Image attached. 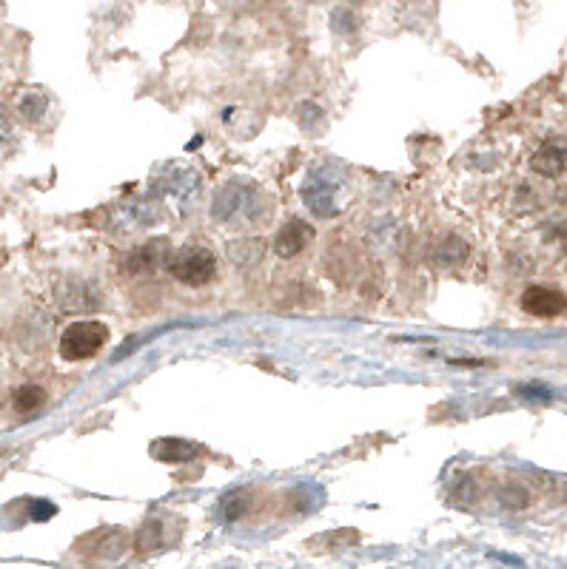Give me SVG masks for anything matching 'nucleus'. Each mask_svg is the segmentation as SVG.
Wrapping results in <instances>:
<instances>
[{
	"label": "nucleus",
	"instance_id": "nucleus-11",
	"mask_svg": "<svg viewBox=\"0 0 567 569\" xmlns=\"http://www.w3.org/2000/svg\"><path fill=\"white\" fill-rule=\"evenodd\" d=\"M46 404V390L38 385H20L15 393H12V407L18 410V413H35Z\"/></svg>",
	"mask_w": 567,
	"mask_h": 569
},
{
	"label": "nucleus",
	"instance_id": "nucleus-10",
	"mask_svg": "<svg viewBox=\"0 0 567 569\" xmlns=\"http://www.w3.org/2000/svg\"><path fill=\"white\" fill-rule=\"evenodd\" d=\"M265 254V242L263 239H240V242H231L228 245V259L234 265H243V268H251L257 265Z\"/></svg>",
	"mask_w": 567,
	"mask_h": 569
},
{
	"label": "nucleus",
	"instance_id": "nucleus-12",
	"mask_svg": "<svg viewBox=\"0 0 567 569\" xmlns=\"http://www.w3.org/2000/svg\"><path fill=\"white\" fill-rule=\"evenodd\" d=\"M499 504L508 507V510H525L530 504V493L522 484H508V487H502V493H499Z\"/></svg>",
	"mask_w": 567,
	"mask_h": 569
},
{
	"label": "nucleus",
	"instance_id": "nucleus-1",
	"mask_svg": "<svg viewBox=\"0 0 567 569\" xmlns=\"http://www.w3.org/2000/svg\"><path fill=\"white\" fill-rule=\"evenodd\" d=\"M109 342V328L106 322H97V319H80V322H72L63 336H60V359L66 362H86L100 353V348Z\"/></svg>",
	"mask_w": 567,
	"mask_h": 569
},
{
	"label": "nucleus",
	"instance_id": "nucleus-8",
	"mask_svg": "<svg viewBox=\"0 0 567 569\" xmlns=\"http://www.w3.org/2000/svg\"><path fill=\"white\" fill-rule=\"evenodd\" d=\"M169 257V239H152V242L134 248L132 257L126 259V274H146V271H154V268H160V265H169Z\"/></svg>",
	"mask_w": 567,
	"mask_h": 569
},
{
	"label": "nucleus",
	"instance_id": "nucleus-4",
	"mask_svg": "<svg viewBox=\"0 0 567 569\" xmlns=\"http://www.w3.org/2000/svg\"><path fill=\"white\" fill-rule=\"evenodd\" d=\"M303 200L317 217H334L340 211V183L314 174L303 185Z\"/></svg>",
	"mask_w": 567,
	"mask_h": 569
},
{
	"label": "nucleus",
	"instance_id": "nucleus-9",
	"mask_svg": "<svg viewBox=\"0 0 567 569\" xmlns=\"http://www.w3.org/2000/svg\"><path fill=\"white\" fill-rule=\"evenodd\" d=\"M149 453H152L157 461L183 464V461L197 459V456L203 453V447H200V444H194V441H186V439H157V441H152Z\"/></svg>",
	"mask_w": 567,
	"mask_h": 569
},
{
	"label": "nucleus",
	"instance_id": "nucleus-7",
	"mask_svg": "<svg viewBox=\"0 0 567 569\" xmlns=\"http://www.w3.org/2000/svg\"><path fill=\"white\" fill-rule=\"evenodd\" d=\"M311 242H314V228L303 220H291L285 222L283 228L277 231V237H274V251H277L283 259H291L297 257V254H303Z\"/></svg>",
	"mask_w": 567,
	"mask_h": 569
},
{
	"label": "nucleus",
	"instance_id": "nucleus-3",
	"mask_svg": "<svg viewBox=\"0 0 567 569\" xmlns=\"http://www.w3.org/2000/svg\"><path fill=\"white\" fill-rule=\"evenodd\" d=\"M251 194H254V188H248V185L228 183L226 188H223V191H217V197H214V205H211L214 220L231 222V220H237V217H246V220H257V217H263V214H257V211H254V205L265 208V202H251Z\"/></svg>",
	"mask_w": 567,
	"mask_h": 569
},
{
	"label": "nucleus",
	"instance_id": "nucleus-13",
	"mask_svg": "<svg viewBox=\"0 0 567 569\" xmlns=\"http://www.w3.org/2000/svg\"><path fill=\"white\" fill-rule=\"evenodd\" d=\"M43 111H46V94H32V97L23 100V106H20V114H23L29 123H38L40 117H43Z\"/></svg>",
	"mask_w": 567,
	"mask_h": 569
},
{
	"label": "nucleus",
	"instance_id": "nucleus-6",
	"mask_svg": "<svg viewBox=\"0 0 567 569\" xmlns=\"http://www.w3.org/2000/svg\"><path fill=\"white\" fill-rule=\"evenodd\" d=\"M530 168L542 177H562L567 174V137H550L536 148Z\"/></svg>",
	"mask_w": 567,
	"mask_h": 569
},
{
	"label": "nucleus",
	"instance_id": "nucleus-5",
	"mask_svg": "<svg viewBox=\"0 0 567 569\" xmlns=\"http://www.w3.org/2000/svg\"><path fill=\"white\" fill-rule=\"evenodd\" d=\"M522 311L536 316V319H556V316L567 313V296L556 288L533 285L522 294Z\"/></svg>",
	"mask_w": 567,
	"mask_h": 569
},
{
	"label": "nucleus",
	"instance_id": "nucleus-2",
	"mask_svg": "<svg viewBox=\"0 0 567 569\" xmlns=\"http://www.w3.org/2000/svg\"><path fill=\"white\" fill-rule=\"evenodd\" d=\"M169 274L189 288H203L217 276V257L203 245H183L169 257Z\"/></svg>",
	"mask_w": 567,
	"mask_h": 569
}]
</instances>
